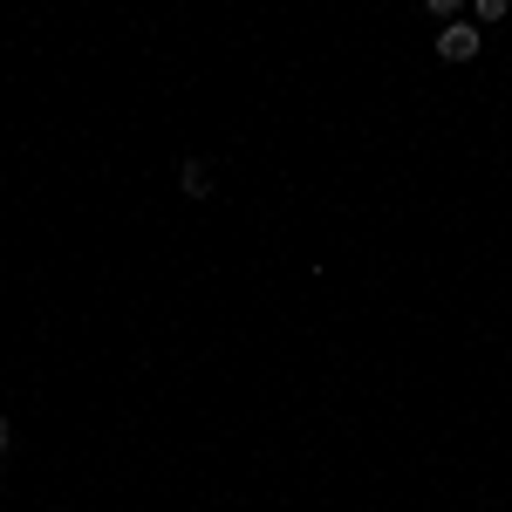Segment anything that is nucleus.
Returning a JSON list of instances; mask_svg holds the SVG:
<instances>
[{"instance_id": "obj_1", "label": "nucleus", "mask_w": 512, "mask_h": 512, "mask_svg": "<svg viewBox=\"0 0 512 512\" xmlns=\"http://www.w3.org/2000/svg\"><path fill=\"white\" fill-rule=\"evenodd\" d=\"M437 55H444V62H472L478 55V28L472 21H451V28L437 35Z\"/></svg>"}, {"instance_id": "obj_2", "label": "nucleus", "mask_w": 512, "mask_h": 512, "mask_svg": "<svg viewBox=\"0 0 512 512\" xmlns=\"http://www.w3.org/2000/svg\"><path fill=\"white\" fill-rule=\"evenodd\" d=\"M178 185H185V198H205V192H212V171H205V158H185V164H178Z\"/></svg>"}, {"instance_id": "obj_3", "label": "nucleus", "mask_w": 512, "mask_h": 512, "mask_svg": "<svg viewBox=\"0 0 512 512\" xmlns=\"http://www.w3.org/2000/svg\"><path fill=\"white\" fill-rule=\"evenodd\" d=\"M7 437H14V431H7V417H0V451H7Z\"/></svg>"}]
</instances>
